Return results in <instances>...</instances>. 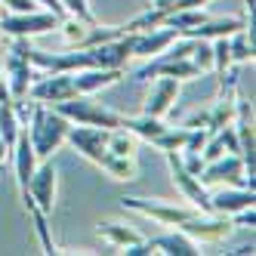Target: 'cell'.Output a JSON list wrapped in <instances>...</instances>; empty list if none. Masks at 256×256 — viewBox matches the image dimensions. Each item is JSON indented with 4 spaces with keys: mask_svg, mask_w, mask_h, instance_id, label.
<instances>
[{
    "mask_svg": "<svg viewBox=\"0 0 256 256\" xmlns=\"http://www.w3.org/2000/svg\"><path fill=\"white\" fill-rule=\"evenodd\" d=\"M65 142L74 148L78 154H84L86 160H93L96 167H102L108 158V130L105 126H90V124H71Z\"/></svg>",
    "mask_w": 256,
    "mask_h": 256,
    "instance_id": "8992f818",
    "label": "cell"
},
{
    "mask_svg": "<svg viewBox=\"0 0 256 256\" xmlns=\"http://www.w3.org/2000/svg\"><path fill=\"white\" fill-rule=\"evenodd\" d=\"M179 99V80L176 78H158L145 96V105H142V114H152V118H164L173 108V102Z\"/></svg>",
    "mask_w": 256,
    "mask_h": 256,
    "instance_id": "4fadbf2b",
    "label": "cell"
},
{
    "mask_svg": "<svg viewBox=\"0 0 256 256\" xmlns=\"http://www.w3.org/2000/svg\"><path fill=\"white\" fill-rule=\"evenodd\" d=\"M10 158V148H6V145H4V139H0V164H4Z\"/></svg>",
    "mask_w": 256,
    "mask_h": 256,
    "instance_id": "d6a6232c",
    "label": "cell"
},
{
    "mask_svg": "<svg viewBox=\"0 0 256 256\" xmlns=\"http://www.w3.org/2000/svg\"><path fill=\"white\" fill-rule=\"evenodd\" d=\"M247 28L244 19H207L200 22L198 28H192L188 34H182V38H200V40H213V38H228V34Z\"/></svg>",
    "mask_w": 256,
    "mask_h": 256,
    "instance_id": "2e32d148",
    "label": "cell"
},
{
    "mask_svg": "<svg viewBox=\"0 0 256 256\" xmlns=\"http://www.w3.org/2000/svg\"><path fill=\"white\" fill-rule=\"evenodd\" d=\"M120 207L124 210H133V213H142V216H152L154 222H160V226H182L192 213H198L192 204L182 207V204L152 200V198H120Z\"/></svg>",
    "mask_w": 256,
    "mask_h": 256,
    "instance_id": "ba28073f",
    "label": "cell"
},
{
    "mask_svg": "<svg viewBox=\"0 0 256 256\" xmlns=\"http://www.w3.org/2000/svg\"><path fill=\"white\" fill-rule=\"evenodd\" d=\"M38 6H44V10H50L52 16H59V19H65V10H62V4L59 0H34Z\"/></svg>",
    "mask_w": 256,
    "mask_h": 256,
    "instance_id": "f546056e",
    "label": "cell"
},
{
    "mask_svg": "<svg viewBox=\"0 0 256 256\" xmlns=\"http://www.w3.org/2000/svg\"><path fill=\"white\" fill-rule=\"evenodd\" d=\"M136 148H139V136H133L130 130H124V126L108 130V152H112V154L136 158Z\"/></svg>",
    "mask_w": 256,
    "mask_h": 256,
    "instance_id": "ffe728a7",
    "label": "cell"
},
{
    "mask_svg": "<svg viewBox=\"0 0 256 256\" xmlns=\"http://www.w3.org/2000/svg\"><path fill=\"white\" fill-rule=\"evenodd\" d=\"M99 238H105V241L112 244V247H118V250H124V247L142 241L139 232H133L130 226H120V222H102V226H99Z\"/></svg>",
    "mask_w": 256,
    "mask_h": 256,
    "instance_id": "ac0fdd59",
    "label": "cell"
},
{
    "mask_svg": "<svg viewBox=\"0 0 256 256\" xmlns=\"http://www.w3.org/2000/svg\"><path fill=\"white\" fill-rule=\"evenodd\" d=\"M167 154V167H170V176L176 182V188L182 192V198L188 200V204L200 213H210V192L207 186L200 182L194 173H188L186 167H182V160H179V152H164Z\"/></svg>",
    "mask_w": 256,
    "mask_h": 256,
    "instance_id": "9c48e42d",
    "label": "cell"
},
{
    "mask_svg": "<svg viewBox=\"0 0 256 256\" xmlns=\"http://www.w3.org/2000/svg\"><path fill=\"white\" fill-rule=\"evenodd\" d=\"M253 188L247 186H228L219 194H210V213H219V216H234L238 210L244 207H253Z\"/></svg>",
    "mask_w": 256,
    "mask_h": 256,
    "instance_id": "5bb4252c",
    "label": "cell"
},
{
    "mask_svg": "<svg viewBox=\"0 0 256 256\" xmlns=\"http://www.w3.org/2000/svg\"><path fill=\"white\" fill-rule=\"evenodd\" d=\"M10 12H31V10H38V4L34 0H0Z\"/></svg>",
    "mask_w": 256,
    "mask_h": 256,
    "instance_id": "f1b7e54d",
    "label": "cell"
},
{
    "mask_svg": "<svg viewBox=\"0 0 256 256\" xmlns=\"http://www.w3.org/2000/svg\"><path fill=\"white\" fill-rule=\"evenodd\" d=\"M59 4H62L65 16H74V19H80V22H96L93 12H90V4H86V0H59Z\"/></svg>",
    "mask_w": 256,
    "mask_h": 256,
    "instance_id": "484cf974",
    "label": "cell"
},
{
    "mask_svg": "<svg viewBox=\"0 0 256 256\" xmlns=\"http://www.w3.org/2000/svg\"><path fill=\"white\" fill-rule=\"evenodd\" d=\"M19 133H22V124H19V118H16V112H12V99L0 102V139H4V145L10 152H12L16 139H19Z\"/></svg>",
    "mask_w": 256,
    "mask_h": 256,
    "instance_id": "d6986e66",
    "label": "cell"
},
{
    "mask_svg": "<svg viewBox=\"0 0 256 256\" xmlns=\"http://www.w3.org/2000/svg\"><path fill=\"white\" fill-rule=\"evenodd\" d=\"M198 179L204 182V186H247L241 154H222V158H216V160H207Z\"/></svg>",
    "mask_w": 256,
    "mask_h": 256,
    "instance_id": "8fae6325",
    "label": "cell"
},
{
    "mask_svg": "<svg viewBox=\"0 0 256 256\" xmlns=\"http://www.w3.org/2000/svg\"><path fill=\"white\" fill-rule=\"evenodd\" d=\"M68 126H71V120L62 118L56 108H46V105H34L31 108L25 133L31 139V148H34V154H38V160L52 158V152H59V145L65 142Z\"/></svg>",
    "mask_w": 256,
    "mask_h": 256,
    "instance_id": "6da1fadb",
    "label": "cell"
},
{
    "mask_svg": "<svg viewBox=\"0 0 256 256\" xmlns=\"http://www.w3.org/2000/svg\"><path fill=\"white\" fill-rule=\"evenodd\" d=\"M192 38H186V40H173L167 50H160L158 56H152L148 62H145L139 71H136V80H152V78H176V80H194V78H200V71L192 65V59H188V52H192Z\"/></svg>",
    "mask_w": 256,
    "mask_h": 256,
    "instance_id": "7a4b0ae2",
    "label": "cell"
},
{
    "mask_svg": "<svg viewBox=\"0 0 256 256\" xmlns=\"http://www.w3.org/2000/svg\"><path fill=\"white\" fill-rule=\"evenodd\" d=\"M186 139H188L186 126H179V130H176V126H167V130H164L152 145H154V148H160V152H179L182 145H186Z\"/></svg>",
    "mask_w": 256,
    "mask_h": 256,
    "instance_id": "d4e9b609",
    "label": "cell"
},
{
    "mask_svg": "<svg viewBox=\"0 0 256 256\" xmlns=\"http://www.w3.org/2000/svg\"><path fill=\"white\" fill-rule=\"evenodd\" d=\"M179 232H186V234H192L194 241L200 238V241H222V238H228L232 234V222L226 216H219V213H192L182 226H176Z\"/></svg>",
    "mask_w": 256,
    "mask_h": 256,
    "instance_id": "7c38bea8",
    "label": "cell"
},
{
    "mask_svg": "<svg viewBox=\"0 0 256 256\" xmlns=\"http://www.w3.org/2000/svg\"><path fill=\"white\" fill-rule=\"evenodd\" d=\"M59 16H52L50 10L38 12H6L0 19V34H10V38H38V34H46L52 28H59Z\"/></svg>",
    "mask_w": 256,
    "mask_h": 256,
    "instance_id": "52a82bcc",
    "label": "cell"
},
{
    "mask_svg": "<svg viewBox=\"0 0 256 256\" xmlns=\"http://www.w3.org/2000/svg\"><path fill=\"white\" fill-rule=\"evenodd\" d=\"M62 118H68L71 124H90V126H105V130H114V126H120V118L118 112H112L108 105L96 102L93 93L86 96H71L65 102H56L52 105Z\"/></svg>",
    "mask_w": 256,
    "mask_h": 256,
    "instance_id": "3957f363",
    "label": "cell"
},
{
    "mask_svg": "<svg viewBox=\"0 0 256 256\" xmlns=\"http://www.w3.org/2000/svg\"><path fill=\"white\" fill-rule=\"evenodd\" d=\"M120 126L124 130H130L133 136L145 139V142H154L164 130H167V124L160 118H152V114H139V118H120Z\"/></svg>",
    "mask_w": 256,
    "mask_h": 256,
    "instance_id": "e0dca14e",
    "label": "cell"
},
{
    "mask_svg": "<svg viewBox=\"0 0 256 256\" xmlns=\"http://www.w3.org/2000/svg\"><path fill=\"white\" fill-rule=\"evenodd\" d=\"M170 4H173V0H152V10H154V12H164Z\"/></svg>",
    "mask_w": 256,
    "mask_h": 256,
    "instance_id": "1f68e13d",
    "label": "cell"
},
{
    "mask_svg": "<svg viewBox=\"0 0 256 256\" xmlns=\"http://www.w3.org/2000/svg\"><path fill=\"white\" fill-rule=\"evenodd\" d=\"M179 34L173 28H148V31H124V40H126V50H130V59L139 56V59H152L158 56L160 50H167Z\"/></svg>",
    "mask_w": 256,
    "mask_h": 256,
    "instance_id": "30bf717a",
    "label": "cell"
},
{
    "mask_svg": "<svg viewBox=\"0 0 256 256\" xmlns=\"http://www.w3.org/2000/svg\"><path fill=\"white\" fill-rule=\"evenodd\" d=\"M154 253H167V256H198L200 253V247H198V241L192 234H186V232H170V234H160V238H154Z\"/></svg>",
    "mask_w": 256,
    "mask_h": 256,
    "instance_id": "9a60e30c",
    "label": "cell"
},
{
    "mask_svg": "<svg viewBox=\"0 0 256 256\" xmlns=\"http://www.w3.org/2000/svg\"><path fill=\"white\" fill-rule=\"evenodd\" d=\"M102 170L112 176V179H118V182H130V179H136V158H120V154L108 152Z\"/></svg>",
    "mask_w": 256,
    "mask_h": 256,
    "instance_id": "7402d4cb",
    "label": "cell"
},
{
    "mask_svg": "<svg viewBox=\"0 0 256 256\" xmlns=\"http://www.w3.org/2000/svg\"><path fill=\"white\" fill-rule=\"evenodd\" d=\"M253 222H256L253 207H244V210L234 213V222H232V226H238V228H253Z\"/></svg>",
    "mask_w": 256,
    "mask_h": 256,
    "instance_id": "83f0119b",
    "label": "cell"
},
{
    "mask_svg": "<svg viewBox=\"0 0 256 256\" xmlns=\"http://www.w3.org/2000/svg\"><path fill=\"white\" fill-rule=\"evenodd\" d=\"M194 44H192V52H188V59H192V65L204 74V71H213V46H210V40H200V38H192Z\"/></svg>",
    "mask_w": 256,
    "mask_h": 256,
    "instance_id": "cb8c5ba5",
    "label": "cell"
},
{
    "mask_svg": "<svg viewBox=\"0 0 256 256\" xmlns=\"http://www.w3.org/2000/svg\"><path fill=\"white\" fill-rule=\"evenodd\" d=\"M228 52L232 62H253V25L228 34Z\"/></svg>",
    "mask_w": 256,
    "mask_h": 256,
    "instance_id": "44dd1931",
    "label": "cell"
},
{
    "mask_svg": "<svg viewBox=\"0 0 256 256\" xmlns=\"http://www.w3.org/2000/svg\"><path fill=\"white\" fill-rule=\"evenodd\" d=\"M6 99H12V96H10V84H6L4 74H0V102H6Z\"/></svg>",
    "mask_w": 256,
    "mask_h": 256,
    "instance_id": "4dcf8cb0",
    "label": "cell"
},
{
    "mask_svg": "<svg viewBox=\"0 0 256 256\" xmlns=\"http://www.w3.org/2000/svg\"><path fill=\"white\" fill-rule=\"evenodd\" d=\"M28 38H12L10 52H6V84H10V96L12 99H28V90L34 84V78L40 74L28 59Z\"/></svg>",
    "mask_w": 256,
    "mask_h": 256,
    "instance_id": "277c9868",
    "label": "cell"
},
{
    "mask_svg": "<svg viewBox=\"0 0 256 256\" xmlns=\"http://www.w3.org/2000/svg\"><path fill=\"white\" fill-rule=\"evenodd\" d=\"M56 186H59V167L52 158H44V164L34 167V173L28 179V194L22 198V204L31 200L38 210H44L50 216L52 207H56Z\"/></svg>",
    "mask_w": 256,
    "mask_h": 256,
    "instance_id": "5b68a950",
    "label": "cell"
},
{
    "mask_svg": "<svg viewBox=\"0 0 256 256\" xmlns=\"http://www.w3.org/2000/svg\"><path fill=\"white\" fill-rule=\"evenodd\" d=\"M244 6H247V10H250V12H253V0H244Z\"/></svg>",
    "mask_w": 256,
    "mask_h": 256,
    "instance_id": "836d02e7",
    "label": "cell"
},
{
    "mask_svg": "<svg viewBox=\"0 0 256 256\" xmlns=\"http://www.w3.org/2000/svg\"><path fill=\"white\" fill-rule=\"evenodd\" d=\"M25 210L31 213V219H34V228H38V238H40V244H44V253H59L56 250V244H52V234H50V226H46V213L44 210H38L31 204V200H25Z\"/></svg>",
    "mask_w": 256,
    "mask_h": 256,
    "instance_id": "603a6c76",
    "label": "cell"
},
{
    "mask_svg": "<svg viewBox=\"0 0 256 256\" xmlns=\"http://www.w3.org/2000/svg\"><path fill=\"white\" fill-rule=\"evenodd\" d=\"M124 253H126V256H152V253H154V244L142 238V241H136V244H130V247H124Z\"/></svg>",
    "mask_w": 256,
    "mask_h": 256,
    "instance_id": "4316f807",
    "label": "cell"
}]
</instances>
